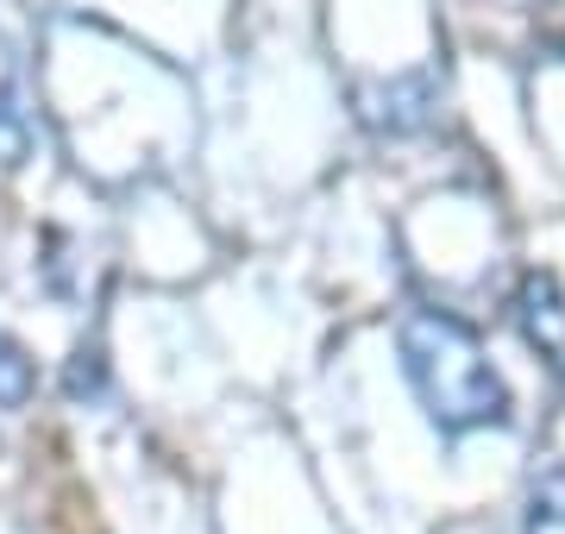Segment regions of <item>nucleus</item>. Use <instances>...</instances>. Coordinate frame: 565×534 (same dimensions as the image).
I'll list each match as a JSON object with an SVG mask.
<instances>
[{"instance_id":"39448f33","label":"nucleus","mask_w":565,"mask_h":534,"mask_svg":"<svg viewBox=\"0 0 565 534\" xmlns=\"http://www.w3.org/2000/svg\"><path fill=\"white\" fill-rule=\"evenodd\" d=\"M527 534H565V503H534Z\"/></svg>"},{"instance_id":"f257e3e1","label":"nucleus","mask_w":565,"mask_h":534,"mask_svg":"<svg viewBox=\"0 0 565 534\" xmlns=\"http://www.w3.org/2000/svg\"><path fill=\"white\" fill-rule=\"evenodd\" d=\"M396 352H403V371L422 396L427 421L440 434L497 428L509 415V391L471 321L446 309H408L396 328Z\"/></svg>"},{"instance_id":"f03ea898","label":"nucleus","mask_w":565,"mask_h":534,"mask_svg":"<svg viewBox=\"0 0 565 534\" xmlns=\"http://www.w3.org/2000/svg\"><path fill=\"white\" fill-rule=\"evenodd\" d=\"M515 328L565 377V289L553 270H527L522 277V289H515Z\"/></svg>"},{"instance_id":"7ed1b4c3","label":"nucleus","mask_w":565,"mask_h":534,"mask_svg":"<svg viewBox=\"0 0 565 534\" xmlns=\"http://www.w3.org/2000/svg\"><path fill=\"white\" fill-rule=\"evenodd\" d=\"M359 95H377V102H396L384 107L371 126H390V132H415V126L434 114V76H403V83H390V88H359Z\"/></svg>"},{"instance_id":"20e7f679","label":"nucleus","mask_w":565,"mask_h":534,"mask_svg":"<svg viewBox=\"0 0 565 534\" xmlns=\"http://www.w3.org/2000/svg\"><path fill=\"white\" fill-rule=\"evenodd\" d=\"M25 396H32V359L0 333V409H20Z\"/></svg>"}]
</instances>
